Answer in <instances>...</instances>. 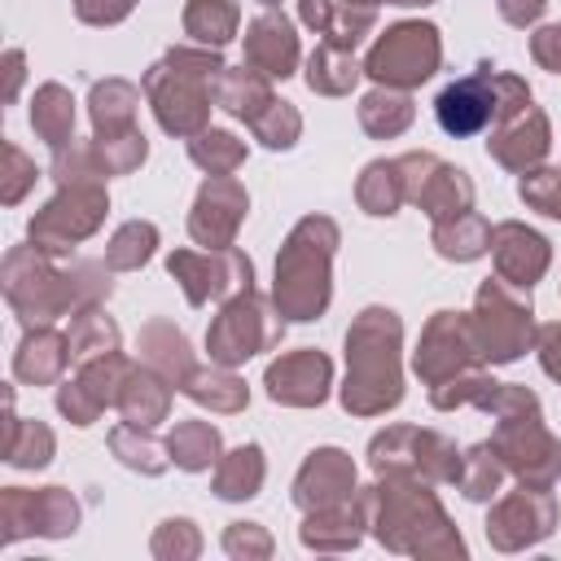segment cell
Segmentation results:
<instances>
[{"label": "cell", "instance_id": "cell-1", "mask_svg": "<svg viewBox=\"0 0 561 561\" xmlns=\"http://www.w3.org/2000/svg\"><path fill=\"white\" fill-rule=\"evenodd\" d=\"M359 500H364V517H368L373 535L390 552H416V557L456 552V557H465L460 535L451 530L434 491L421 486L416 473H381V482L368 486Z\"/></svg>", "mask_w": 561, "mask_h": 561}, {"label": "cell", "instance_id": "cell-2", "mask_svg": "<svg viewBox=\"0 0 561 561\" xmlns=\"http://www.w3.org/2000/svg\"><path fill=\"white\" fill-rule=\"evenodd\" d=\"M399 337H403V324L390 307H368L355 316L346 333V386H342L346 412L377 416L403 399Z\"/></svg>", "mask_w": 561, "mask_h": 561}, {"label": "cell", "instance_id": "cell-3", "mask_svg": "<svg viewBox=\"0 0 561 561\" xmlns=\"http://www.w3.org/2000/svg\"><path fill=\"white\" fill-rule=\"evenodd\" d=\"M337 245V224L324 215H307L276 254L272 302L289 320H316L329 307V263Z\"/></svg>", "mask_w": 561, "mask_h": 561}, {"label": "cell", "instance_id": "cell-4", "mask_svg": "<svg viewBox=\"0 0 561 561\" xmlns=\"http://www.w3.org/2000/svg\"><path fill=\"white\" fill-rule=\"evenodd\" d=\"M224 61L210 48H171L158 66H149L145 75V92L153 101L158 123L171 136H197L206 131V114H210V96H215V79H219Z\"/></svg>", "mask_w": 561, "mask_h": 561}, {"label": "cell", "instance_id": "cell-5", "mask_svg": "<svg viewBox=\"0 0 561 561\" xmlns=\"http://www.w3.org/2000/svg\"><path fill=\"white\" fill-rule=\"evenodd\" d=\"M530 289H517L508 280H486L478 289V307H473V342L478 355L486 364H513L530 337H535V320H530Z\"/></svg>", "mask_w": 561, "mask_h": 561}, {"label": "cell", "instance_id": "cell-6", "mask_svg": "<svg viewBox=\"0 0 561 561\" xmlns=\"http://www.w3.org/2000/svg\"><path fill=\"white\" fill-rule=\"evenodd\" d=\"M491 451L526 486H552L557 473H561V443L548 434V425L539 416V403L504 412L495 434H491Z\"/></svg>", "mask_w": 561, "mask_h": 561}, {"label": "cell", "instance_id": "cell-7", "mask_svg": "<svg viewBox=\"0 0 561 561\" xmlns=\"http://www.w3.org/2000/svg\"><path fill=\"white\" fill-rule=\"evenodd\" d=\"M276 342H280V311H272L267 298H259L254 289L232 294L206 333V351L224 368L245 364L250 355H259Z\"/></svg>", "mask_w": 561, "mask_h": 561}, {"label": "cell", "instance_id": "cell-8", "mask_svg": "<svg viewBox=\"0 0 561 561\" xmlns=\"http://www.w3.org/2000/svg\"><path fill=\"white\" fill-rule=\"evenodd\" d=\"M438 61H443L438 31L430 22H399L373 44V53L364 61V75L377 79L381 88H399L403 92V88L425 83L438 70Z\"/></svg>", "mask_w": 561, "mask_h": 561}, {"label": "cell", "instance_id": "cell-9", "mask_svg": "<svg viewBox=\"0 0 561 561\" xmlns=\"http://www.w3.org/2000/svg\"><path fill=\"white\" fill-rule=\"evenodd\" d=\"M368 460L377 473H416L425 482H456L460 478V456L438 430H416V425H394L368 443Z\"/></svg>", "mask_w": 561, "mask_h": 561}, {"label": "cell", "instance_id": "cell-10", "mask_svg": "<svg viewBox=\"0 0 561 561\" xmlns=\"http://www.w3.org/2000/svg\"><path fill=\"white\" fill-rule=\"evenodd\" d=\"M4 294H9L13 311H18L26 324H44V320L70 311L66 272H53L39 245L13 250V254L4 259Z\"/></svg>", "mask_w": 561, "mask_h": 561}, {"label": "cell", "instance_id": "cell-11", "mask_svg": "<svg viewBox=\"0 0 561 561\" xmlns=\"http://www.w3.org/2000/svg\"><path fill=\"white\" fill-rule=\"evenodd\" d=\"M167 267L184 285V298L193 307L254 289V267L237 245H228V250H175L167 259Z\"/></svg>", "mask_w": 561, "mask_h": 561}, {"label": "cell", "instance_id": "cell-12", "mask_svg": "<svg viewBox=\"0 0 561 561\" xmlns=\"http://www.w3.org/2000/svg\"><path fill=\"white\" fill-rule=\"evenodd\" d=\"M105 188L101 184H61V193L31 219V241L44 254H61L75 241L92 237L96 224L105 219Z\"/></svg>", "mask_w": 561, "mask_h": 561}, {"label": "cell", "instance_id": "cell-13", "mask_svg": "<svg viewBox=\"0 0 561 561\" xmlns=\"http://www.w3.org/2000/svg\"><path fill=\"white\" fill-rule=\"evenodd\" d=\"M482 355H478V342H473V320L460 316V311H434V320L425 324L421 333V346L412 355V368L421 373L425 386H438L456 373H469L478 368Z\"/></svg>", "mask_w": 561, "mask_h": 561}, {"label": "cell", "instance_id": "cell-14", "mask_svg": "<svg viewBox=\"0 0 561 561\" xmlns=\"http://www.w3.org/2000/svg\"><path fill=\"white\" fill-rule=\"evenodd\" d=\"M399 167H403L408 202H416L434 224L473 210V184L460 167H447L434 153H403Z\"/></svg>", "mask_w": 561, "mask_h": 561}, {"label": "cell", "instance_id": "cell-15", "mask_svg": "<svg viewBox=\"0 0 561 561\" xmlns=\"http://www.w3.org/2000/svg\"><path fill=\"white\" fill-rule=\"evenodd\" d=\"M557 522V504L548 495V486H526L504 495L491 517H486V539L500 548V552H517L526 543H539Z\"/></svg>", "mask_w": 561, "mask_h": 561}, {"label": "cell", "instance_id": "cell-16", "mask_svg": "<svg viewBox=\"0 0 561 561\" xmlns=\"http://www.w3.org/2000/svg\"><path fill=\"white\" fill-rule=\"evenodd\" d=\"M127 373H131V364L118 351L96 355V359H83V368L75 373V381H66L57 390L61 416H70L75 425H92L110 403H118V390H123Z\"/></svg>", "mask_w": 561, "mask_h": 561}, {"label": "cell", "instance_id": "cell-17", "mask_svg": "<svg viewBox=\"0 0 561 561\" xmlns=\"http://www.w3.org/2000/svg\"><path fill=\"white\" fill-rule=\"evenodd\" d=\"M245 188L232 180V175H210L193 202V215H188V237L202 245V250H228L241 219H245Z\"/></svg>", "mask_w": 561, "mask_h": 561}, {"label": "cell", "instance_id": "cell-18", "mask_svg": "<svg viewBox=\"0 0 561 561\" xmlns=\"http://www.w3.org/2000/svg\"><path fill=\"white\" fill-rule=\"evenodd\" d=\"M434 114H438V127L447 136H473L482 131L491 118H495V70L491 66H478L473 75L447 83L434 101Z\"/></svg>", "mask_w": 561, "mask_h": 561}, {"label": "cell", "instance_id": "cell-19", "mask_svg": "<svg viewBox=\"0 0 561 561\" xmlns=\"http://www.w3.org/2000/svg\"><path fill=\"white\" fill-rule=\"evenodd\" d=\"M548 145H552L548 118H543V110H535V105L526 101L522 110L495 118V131H491V140H486V153H491L500 167H508V171H535V167L543 162Z\"/></svg>", "mask_w": 561, "mask_h": 561}, {"label": "cell", "instance_id": "cell-20", "mask_svg": "<svg viewBox=\"0 0 561 561\" xmlns=\"http://www.w3.org/2000/svg\"><path fill=\"white\" fill-rule=\"evenodd\" d=\"M329 377H333L329 355L302 346V351H289L267 364V394L289 408H311V403H324Z\"/></svg>", "mask_w": 561, "mask_h": 561}, {"label": "cell", "instance_id": "cell-21", "mask_svg": "<svg viewBox=\"0 0 561 561\" xmlns=\"http://www.w3.org/2000/svg\"><path fill=\"white\" fill-rule=\"evenodd\" d=\"M79 508L61 486H44V491H4V539H18L22 530H39V535H66L75 530Z\"/></svg>", "mask_w": 561, "mask_h": 561}, {"label": "cell", "instance_id": "cell-22", "mask_svg": "<svg viewBox=\"0 0 561 561\" xmlns=\"http://www.w3.org/2000/svg\"><path fill=\"white\" fill-rule=\"evenodd\" d=\"M491 259H495V272L500 280L517 285V289H530L543 272H548V241L526 228V224H495L491 228Z\"/></svg>", "mask_w": 561, "mask_h": 561}, {"label": "cell", "instance_id": "cell-23", "mask_svg": "<svg viewBox=\"0 0 561 561\" xmlns=\"http://www.w3.org/2000/svg\"><path fill=\"white\" fill-rule=\"evenodd\" d=\"M355 495V465L346 451L337 447H320L307 456V465L294 478V504L298 508H324V504H342Z\"/></svg>", "mask_w": 561, "mask_h": 561}, {"label": "cell", "instance_id": "cell-24", "mask_svg": "<svg viewBox=\"0 0 561 561\" xmlns=\"http://www.w3.org/2000/svg\"><path fill=\"white\" fill-rule=\"evenodd\" d=\"M245 66L267 79H285L298 66V35L285 13H263L245 26Z\"/></svg>", "mask_w": 561, "mask_h": 561}, {"label": "cell", "instance_id": "cell-25", "mask_svg": "<svg viewBox=\"0 0 561 561\" xmlns=\"http://www.w3.org/2000/svg\"><path fill=\"white\" fill-rule=\"evenodd\" d=\"M359 526H368L364 517V500H342V504H324V508H311L307 513V526H302V543L307 548H320V552H346L359 543Z\"/></svg>", "mask_w": 561, "mask_h": 561}, {"label": "cell", "instance_id": "cell-26", "mask_svg": "<svg viewBox=\"0 0 561 561\" xmlns=\"http://www.w3.org/2000/svg\"><path fill=\"white\" fill-rule=\"evenodd\" d=\"M167 403H171V381H167L162 373H153L149 364L127 373V381H123V390H118V412H123V421L149 430V425H158V421L167 416Z\"/></svg>", "mask_w": 561, "mask_h": 561}, {"label": "cell", "instance_id": "cell-27", "mask_svg": "<svg viewBox=\"0 0 561 561\" xmlns=\"http://www.w3.org/2000/svg\"><path fill=\"white\" fill-rule=\"evenodd\" d=\"M140 359H145L153 373H162L171 386H180V381L193 373L188 342H184V333H180L171 320H149V324L140 329Z\"/></svg>", "mask_w": 561, "mask_h": 561}, {"label": "cell", "instance_id": "cell-28", "mask_svg": "<svg viewBox=\"0 0 561 561\" xmlns=\"http://www.w3.org/2000/svg\"><path fill=\"white\" fill-rule=\"evenodd\" d=\"M272 101L276 96L267 88V75H259L254 66H241V70H228L224 66L219 79H215V105H224L228 114H237L245 123H254Z\"/></svg>", "mask_w": 561, "mask_h": 561}, {"label": "cell", "instance_id": "cell-29", "mask_svg": "<svg viewBox=\"0 0 561 561\" xmlns=\"http://www.w3.org/2000/svg\"><path fill=\"white\" fill-rule=\"evenodd\" d=\"M66 364H70V337H57L53 329H31L26 342H22V351H18V359H13V373H18V381L44 386Z\"/></svg>", "mask_w": 561, "mask_h": 561}, {"label": "cell", "instance_id": "cell-30", "mask_svg": "<svg viewBox=\"0 0 561 561\" xmlns=\"http://www.w3.org/2000/svg\"><path fill=\"white\" fill-rule=\"evenodd\" d=\"M434 250L443 259H456V263L482 259L491 250V224L478 210H465L456 219H443V224H434Z\"/></svg>", "mask_w": 561, "mask_h": 561}, {"label": "cell", "instance_id": "cell-31", "mask_svg": "<svg viewBox=\"0 0 561 561\" xmlns=\"http://www.w3.org/2000/svg\"><path fill=\"white\" fill-rule=\"evenodd\" d=\"M180 390L193 399V403H206L210 412H241L245 408V381L241 377H232L224 364L219 368H193L184 381H180Z\"/></svg>", "mask_w": 561, "mask_h": 561}, {"label": "cell", "instance_id": "cell-32", "mask_svg": "<svg viewBox=\"0 0 561 561\" xmlns=\"http://www.w3.org/2000/svg\"><path fill=\"white\" fill-rule=\"evenodd\" d=\"M359 75H364V66H355L351 48H342V44H333V39H324V44L311 53V61H307V83H311L316 92H324V96L351 92V88L359 83Z\"/></svg>", "mask_w": 561, "mask_h": 561}, {"label": "cell", "instance_id": "cell-33", "mask_svg": "<svg viewBox=\"0 0 561 561\" xmlns=\"http://www.w3.org/2000/svg\"><path fill=\"white\" fill-rule=\"evenodd\" d=\"M92 123H96V136H114V131H131L136 123V105H140V92L127 83V79H105L92 88Z\"/></svg>", "mask_w": 561, "mask_h": 561}, {"label": "cell", "instance_id": "cell-34", "mask_svg": "<svg viewBox=\"0 0 561 561\" xmlns=\"http://www.w3.org/2000/svg\"><path fill=\"white\" fill-rule=\"evenodd\" d=\"M31 127L39 131V140H48V149H66L70 131H75V101L61 83H44L35 92V105H31Z\"/></svg>", "mask_w": 561, "mask_h": 561}, {"label": "cell", "instance_id": "cell-35", "mask_svg": "<svg viewBox=\"0 0 561 561\" xmlns=\"http://www.w3.org/2000/svg\"><path fill=\"white\" fill-rule=\"evenodd\" d=\"M167 456L188 473L210 469V465H219V430L210 421H180L167 434Z\"/></svg>", "mask_w": 561, "mask_h": 561}, {"label": "cell", "instance_id": "cell-36", "mask_svg": "<svg viewBox=\"0 0 561 561\" xmlns=\"http://www.w3.org/2000/svg\"><path fill=\"white\" fill-rule=\"evenodd\" d=\"M355 193H359V206H364L368 215H394V210L408 202V184H403L399 158H390V162H368Z\"/></svg>", "mask_w": 561, "mask_h": 561}, {"label": "cell", "instance_id": "cell-37", "mask_svg": "<svg viewBox=\"0 0 561 561\" xmlns=\"http://www.w3.org/2000/svg\"><path fill=\"white\" fill-rule=\"evenodd\" d=\"M259 486H263V451L254 443L228 451L215 465V495H224V500H250Z\"/></svg>", "mask_w": 561, "mask_h": 561}, {"label": "cell", "instance_id": "cell-38", "mask_svg": "<svg viewBox=\"0 0 561 561\" xmlns=\"http://www.w3.org/2000/svg\"><path fill=\"white\" fill-rule=\"evenodd\" d=\"M412 101L399 92V88H377V92H368L364 101H359V123H364V131L368 136H377V140H390V136H399L408 123H412Z\"/></svg>", "mask_w": 561, "mask_h": 561}, {"label": "cell", "instance_id": "cell-39", "mask_svg": "<svg viewBox=\"0 0 561 561\" xmlns=\"http://www.w3.org/2000/svg\"><path fill=\"white\" fill-rule=\"evenodd\" d=\"M237 22H241L237 0H188V9H184V31L210 48L228 44L237 35Z\"/></svg>", "mask_w": 561, "mask_h": 561}, {"label": "cell", "instance_id": "cell-40", "mask_svg": "<svg viewBox=\"0 0 561 561\" xmlns=\"http://www.w3.org/2000/svg\"><path fill=\"white\" fill-rule=\"evenodd\" d=\"M110 447H114V456H118L123 465H131V469H140V473H162L167 460H171V456H162L167 447H162L158 438H149L145 425H131V421H123V425L110 434Z\"/></svg>", "mask_w": 561, "mask_h": 561}, {"label": "cell", "instance_id": "cell-41", "mask_svg": "<svg viewBox=\"0 0 561 561\" xmlns=\"http://www.w3.org/2000/svg\"><path fill=\"white\" fill-rule=\"evenodd\" d=\"M188 158L210 175H232L245 162V145L232 131H197L188 140Z\"/></svg>", "mask_w": 561, "mask_h": 561}, {"label": "cell", "instance_id": "cell-42", "mask_svg": "<svg viewBox=\"0 0 561 561\" xmlns=\"http://www.w3.org/2000/svg\"><path fill=\"white\" fill-rule=\"evenodd\" d=\"M66 337H70V355H75V359H96V355L118 351V329H114V320H105L96 307L75 311V324H70Z\"/></svg>", "mask_w": 561, "mask_h": 561}, {"label": "cell", "instance_id": "cell-43", "mask_svg": "<svg viewBox=\"0 0 561 561\" xmlns=\"http://www.w3.org/2000/svg\"><path fill=\"white\" fill-rule=\"evenodd\" d=\"M153 245H158V228L131 219V224H123V228L110 237V245H105V267L131 272V267H140V263L153 254Z\"/></svg>", "mask_w": 561, "mask_h": 561}, {"label": "cell", "instance_id": "cell-44", "mask_svg": "<svg viewBox=\"0 0 561 561\" xmlns=\"http://www.w3.org/2000/svg\"><path fill=\"white\" fill-rule=\"evenodd\" d=\"M500 478H504V465L491 451V443H478V447H469L460 456V478L456 482H460L465 500H491L495 486H500Z\"/></svg>", "mask_w": 561, "mask_h": 561}, {"label": "cell", "instance_id": "cell-45", "mask_svg": "<svg viewBox=\"0 0 561 561\" xmlns=\"http://www.w3.org/2000/svg\"><path fill=\"white\" fill-rule=\"evenodd\" d=\"M4 456H9V465L39 469V465H48V456H53V434H48L44 425H35V421H18V416H9Z\"/></svg>", "mask_w": 561, "mask_h": 561}, {"label": "cell", "instance_id": "cell-46", "mask_svg": "<svg viewBox=\"0 0 561 561\" xmlns=\"http://www.w3.org/2000/svg\"><path fill=\"white\" fill-rule=\"evenodd\" d=\"M92 149H96L105 175H123V171L140 167L145 153H149V145H145V136H140L136 127H131V131H114V136H96Z\"/></svg>", "mask_w": 561, "mask_h": 561}, {"label": "cell", "instance_id": "cell-47", "mask_svg": "<svg viewBox=\"0 0 561 561\" xmlns=\"http://www.w3.org/2000/svg\"><path fill=\"white\" fill-rule=\"evenodd\" d=\"M250 131H254L267 149H289V145L298 140V131H302V118H298V110H294L289 101H272V105L250 123Z\"/></svg>", "mask_w": 561, "mask_h": 561}, {"label": "cell", "instance_id": "cell-48", "mask_svg": "<svg viewBox=\"0 0 561 561\" xmlns=\"http://www.w3.org/2000/svg\"><path fill=\"white\" fill-rule=\"evenodd\" d=\"M517 193H522L526 206L561 219V171H548V167L543 171H526V180H522Z\"/></svg>", "mask_w": 561, "mask_h": 561}, {"label": "cell", "instance_id": "cell-49", "mask_svg": "<svg viewBox=\"0 0 561 561\" xmlns=\"http://www.w3.org/2000/svg\"><path fill=\"white\" fill-rule=\"evenodd\" d=\"M202 548V539H197V530H193V522H184V517H171V522H162V530L153 535V552L158 557H193Z\"/></svg>", "mask_w": 561, "mask_h": 561}, {"label": "cell", "instance_id": "cell-50", "mask_svg": "<svg viewBox=\"0 0 561 561\" xmlns=\"http://www.w3.org/2000/svg\"><path fill=\"white\" fill-rule=\"evenodd\" d=\"M224 548H228L232 557H241V552H245V557H250V552H254V557H267V552H272V539H267L254 522H232V530L224 535Z\"/></svg>", "mask_w": 561, "mask_h": 561}, {"label": "cell", "instance_id": "cell-51", "mask_svg": "<svg viewBox=\"0 0 561 561\" xmlns=\"http://www.w3.org/2000/svg\"><path fill=\"white\" fill-rule=\"evenodd\" d=\"M4 162H9V184H4V202H18L26 193V184H35V162L18 149V145H4Z\"/></svg>", "mask_w": 561, "mask_h": 561}, {"label": "cell", "instance_id": "cell-52", "mask_svg": "<svg viewBox=\"0 0 561 561\" xmlns=\"http://www.w3.org/2000/svg\"><path fill=\"white\" fill-rule=\"evenodd\" d=\"M136 0H75V13L92 26H110V22H123L131 13Z\"/></svg>", "mask_w": 561, "mask_h": 561}, {"label": "cell", "instance_id": "cell-53", "mask_svg": "<svg viewBox=\"0 0 561 561\" xmlns=\"http://www.w3.org/2000/svg\"><path fill=\"white\" fill-rule=\"evenodd\" d=\"M530 53H535V61H539L543 70H557V75H561V22H557V26L535 31Z\"/></svg>", "mask_w": 561, "mask_h": 561}, {"label": "cell", "instance_id": "cell-54", "mask_svg": "<svg viewBox=\"0 0 561 561\" xmlns=\"http://www.w3.org/2000/svg\"><path fill=\"white\" fill-rule=\"evenodd\" d=\"M535 342H539V364H543V373H548L552 381H561V320H557V324H543V329L535 333Z\"/></svg>", "mask_w": 561, "mask_h": 561}, {"label": "cell", "instance_id": "cell-55", "mask_svg": "<svg viewBox=\"0 0 561 561\" xmlns=\"http://www.w3.org/2000/svg\"><path fill=\"white\" fill-rule=\"evenodd\" d=\"M543 9H548V0H500V18L513 26H530Z\"/></svg>", "mask_w": 561, "mask_h": 561}, {"label": "cell", "instance_id": "cell-56", "mask_svg": "<svg viewBox=\"0 0 561 561\" xmlns=\"http://www.w3.org/2000/svg\"><path fill=\"white\" fill-rule=\"evenodd\" d=\"M259 4H267V9H272V4H280V0H259Z\"/></svg>", "mask_w": 561, "mask_h": 561}]
</instances>
